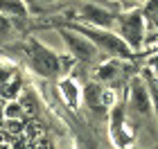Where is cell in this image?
<instances>
[{
  "mask_svg": "<svg viewBox=\"0 0 158 149\" xmlns=\"http://www.w3.org/2000/svg\"><path fill=\"white\" fill-rule=\"evenodd\" d=\"M86 34H90V36L95 39L97 43H102L104 48L113 50V52H120V54H127V52H129V50L124 48V43H122L120 39L111 36V34H99V32H95V30H86Z\"/></svg>",
  "mask_w": 158,
  "mask_h": 149,
  "instance_id": "7a4b0ae2",
  "label": "cell"
},
{
  "mask_svg": "<svg viewBox=\"0 0 158 149\" xmlns=\"http://www.w3.org/2000/svg\"><path fill=\"white\" fill-rule=\"evenodd\" d=\"M63 39H66L68 43L73 45V50H75L79 56H84V59H93V54H95V48H93L88 41L79 39V36H75V34H70V32H63Z\"/></svg>",
  "mask_w": 158,
  "mask_h": 149,
  "instance_id": "3957f363",
  "label": "cell"
},
{
  "mask_svg": "<svg viewBox=\"0 0 158 149\" xmlns=\"http://www.w3.org/2000/svg\"><path fill=\"white\" fill-rule=\"evenodd\" d=\"M86 99H88L90 106H97L99 102H102V88L95 86V84H90V86L86 88Z\"/></svg>",
  "mask_w": 158,
  "mask_h": 149,
  "instance_id": "52a82bcc",
  "label": "cell"
},
{
  "mask_svg": "<svg viewBox=\"0 0 158 149\" xmlns=\"http://www.w3.org/2000/svg\"><path fill=\"white\" fill-rule=\"evenodd\" d=\"M20 106H23V109L27 111V113H36V104H34V97L32 95H23V102H20Z\"/></svg>",
  "mask_w": 158,
  "mask_h": 149,
  "instance_id": "9c48e42d",
  "label": "cell"
},
{
  "mask_svg": "<svg viewBox=\"0 0 158 149\" xmlns=\"http://www.w3.org/2000/svg\"><path fill=\"white\" fill-rule=\"evenodd\" d=\"M30 54H32V61H34V66H36L39 72L50 75V77L59 72V61H56L54 56L48 52V50H43V48H39V45H32V48H30Z\"/></svg>",
  "mask_w": 158,
  "mask_h": 149,
  "instance_id": "6da1fadb",
  "label": "cell"
},
{
  "mask_svg": "<svg viewBox=\"0 0 158 149\" xmlns=\"http://www.w3.org/2000/svg\"><path fill=\"white\" fill-rule=\"evenodd\" d=\"M0 149H7V147H0Z\"/></svg>",
  "mask_w": 158,
  "mask_h": 149,
  "instance_id": "ffe728a7",
  "label": "cell"
},
{
  "mask_svg": "<svg viewBox=\"0 0 158 149\" xmlns=\"http://www.w3.org/2000/svg\"><path fill=\"white\" fill-rule=\"evenodd\" d=\"M61 88H63V93L68 95V102H70V106H75V104H77V90H75V86H73L70 81H66Z\"/></svg>",
  "mask_w": 158,
  "mask_h": 149,
  "instance_id": "ba28073f",
  "label": "cell"
},
{
  "mask_svg": "<svg viewBox=\"0 0 158 149\" xmlns=\"http://www.w3.org/2000/svg\"><path fill=\"white\" fill-rule=\"evenodd\" d=\"M152 90H154V97H156V109H158V81H152Z\"/></svg>",
  "mask_w": 158,
  "mask_h": 149,
  "instance_id": "5bb4252c",
  "label": "cell"
},
{
  "mask_svg": "<svg viewBox=\"0 0 158 149\" xmlns=\"http://www.w3.org/2000/svg\"><path fill=\"white\" fill-rule=\"evenodd\" d=\"M0 140H5V136H2V133H0Z\"/></svg>",
  "mask_w": 158,
  "mask_h": 149,
  "instance_id": "d6986e66",
  "label": "cell"
},
{
  "mask_svg": "<svg viewBox=\"0 0 158 149\" xmlns=\"http://www.w3.org/2000/svg\"><path fill=\"white\" fill-rule=\"evenodd\" d=\"M0 7H5V9H14L16 14H23V5H18V2H0Z\"/></svg>",
  "mask_w": 158,
  "mask_h": 149,
  "instance_id": "8fae6325",
  "label": "cell"
},
{
  "mask_svg": "<svg viewBox=\"0 0 158 149\" xmlns=\"http://www.w3.org/2000/svg\"><path fill=\"white\" fill-rule=\"evenodd\" d=\"M7 75H9V70H7V68H0V81H5Z\"/></svg>",
  "mask_w": 158,
  "mask_h": 149,
  "instance_id": "2e32d148",
  "label": "cell"
},
{
  "mask_svg": "<svg viewBox=\"0 0 158 149\" xmlns=\"http://www.w3.org/2000/svg\"><path fill=\"white\" fill-rule=\"evenodd\" d=\"M18 88H20V84H18V81L5 84V86H2V95H5V97H14V95L18 93Z\"/></svg>",
  "mask_w": 158,
  "mask_h": 149,
  "instance_id": "30bf717a",
  "label": "cell"
},
{
  "mask_svg": "<svg viewBox=\"0 0 158 149\" xmlns=\"http://www.w3.org/2000/svg\"><path fill=\"white\" fill-rule=\"evenodd\" d=\"M113 102V93H104V104H111Z\"/></svg>",
  "mask_w": 158,
  "mask_h": 149,
  "instance_id": "e0dca14e",
  "label": "cell"
},
{
  "mask_svg": "<svg viewBox=\"0 0 158 149\" xmlns=\"http://www.w3.org/2000/svg\"><path fill=\"white\" fill-rule=\"evenodd\" d=\"M113 72H115V70H113V66H109V68H102V70H99V77H111Z\"/></svg>",
  "mask_w": 158,
  "mask_h": 149,
  "instance_id": "4fadbf2b",
  "label": "cell"
},
{
  "mask_svg": "<svg viewBox=\"0 0 158 149\" xmlns=\"http://www.w3.org/2000/svg\"><path fill=\"white\" fill-rule=\"evenodd\" d=\"M84 14H86V16H88V18H93V20H95V23H109V14H104V11H99V9H95V7H90V5H86L84 7Z\"/></svg>",
  "mask_w": 158,
  "mask_h": 149,
  "instance_id": "5b68a950",
  "label": "cell"
},
{
  "mask_svg": "<svg viewBox=\"0 0 158 149\" xmlns=\"http://www.w3.org/2000/svg\"><path fill=\"white\" fill-rule=\"evenodd\" d=\"M9 129H11V131H18L20 124H18V122H9Z\"/></svg>",
  "mask_w": 158,
  "mask_h": 149,
  "instance_id": "ac0fdd59",
  "label": "cell"
},
{
  "mask_svg": "<svg viewBox=\"0 0 158 149\" xmlns=\"http://www.w3.org/2000/svg\"><path fill=\"white\" fill-rule=\"evenodd\" d=\"M7 115L16 118V115H20V109H18V106H9V109H7Z\"/></svg>",
  "mask_w": 158,
  "mask_h": 149,
  "instance_id": "7c38bea8",
  "label": "cell"
},
{
  "mask_svg": "<svg viewBox=\"0 0 158 149\" xmlns=\"http://www.w3.org/2000/svg\"><path fill=\"white\" fill-rule=\"evenodd\" d=\"M5 30H9V23H7V20L0 16V32H5Z\"/></svg>",
  "mask_w": 158,
  "mask_h": 149,
  "instance_id": "9a60e30c",
  "label": "cell"
},
{
  "mask_svg": "<svg viewBox=\"0 0 158 149\" xmlns=\"http://www.w3.org/2000/svg\"><path fill=\"white\" fill-rule=\"evenodd\" d=\"M133 97H135V106L145 113L149 109V104H147V95H145V90H142L140 84H135V86H133Z\"/></svg>",
  "mask_w": 158,
  "mask_h": 149,
  "instance_id": "8992f818",
  "label": "cell"
},
{
  "mask_svg": "<svg viewBox=\"0 0 158 149\" xmlns=\"http://www.w3.org/2000/svg\"><path fill=\"white\" fill-rule=\"evenodd\" d=\"M124 34L129 36V41L135 45L140 41V18L138 16H129L124 20Z\"/></svg>",
  "mask_w": 158,
  "mask_h": 149,
  "instance_id": "277c9868",
  "label": "cell"
}]
</instances>
